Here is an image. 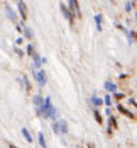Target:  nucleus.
I'll return each mask as SVG.
<instances>
[{
  "label": "nucleus",
  "instance_id": "b1692460",
  "mask_svg": "<svg viewBox=\"0 0 137 148\" xmlns=\"http://www.w3.org/2000/svg\"><path fill=\"white\" fill-rule=\"evenodd\" d=\"M15 53H17L19 56H22V55H24V49H20V48H15Z\"/></svg>",
  "mask_w": 137,
  "mask_h": 148
},
{
  "label": "nucleus",
  "instance_id": "5701e85b",
  "mask_svg": "<svg viewBox=\"0 0 137 148\" xmlns=\"http://www.w3.org/2000/svg\"><path fill=\"white\" fill-rule=\"evenodd\" d=\"M125 10H127V12L132 10V2H127V3H125Z\"/></svg>",
  "mask_w": 137,
  "mask_h": 148
},
{
  "label": "nucleus",
  "instance_id": "bb28decb",
  "mask_svg": "<svg viewBox=\"0 0 137 148\" xmlns=\"http://www.w3.org/2000/svg\"><path fill=\"white\" fill-rule=\"evenodd\" d=\"M9 148H17V147H15V145H9Z\"/></svg>",
  "mask_w": 137,
  "mask_h": 148
},
{
  "label": "nucleus",
  "instance_id": "6e6552de",
  "mask_svg": "<svg viewBox=\"0 0 137 148\" xmlns=\"http://www.w3.org/2000/svg\"><path fill=\"white\" fill-rule=\"evenodd\" d=\"M115 128H117V119L110 116V118H108V128H107V133H108V134H112Z\"/></svg>",
  "mask_w": 137,
  "mask_h": 148
},
{
  "label": "nucleus",
  "instance_id": "4be33fe9",
  "mask_svg": "<svg viewBox=\"0 0 137 148\" xmlns=\"http://www.w3.org/2000/svg\"><path fill=\"white\" fill-rule=\"evenodd\" d=\"M103 102H105L107 107H110V106H112V99H110V95H105V97H103Z\"/></svg>",
  "mask_w": 137,
  "mask_h": 148
},
{
  "label": "nucleus",
  "instance_id": "f03ea898",
  "mask_svg": "<svg viewBox=\"0 0 137 148\" xmlns=\"http://www.w3.org/2000/svg\"><path fill=\"white\" fill-rule=\"evenodd\" d=\"M32 60H34V63H32V72L41 70V66H43V63H44V58H43L39 53H36V55L32 56Z\"/></svg>",
  "mask_w": 137,
  "mask_h": 148
},
{
  "label": "nucleus",
  "instance_id": "ddd939ff",
  "mask_svg": "<svg viewBox=\"0 0 137 148\" xmlns=\"http://www.w3.org/2000/svg\"><path fill=\"white\" fill-rule=\"evenodd\" d=\"M24 38H26V39H32V38H34L32 29H30L29 26H26V24H24Z\"/></svg>",
  "mask_w": 137,
  "mask_h": 148
},
{
  "label": "nucleus",
  "instance_id": "f8f14e48",
  "mask_svg": "<svg viewBox=\"0 0 137 148\" xmlns=\"http://www.w3.org/2000/svg\"><path fill=\"white\" fill-rule=\"evenodd\" d=\"M90 104H93L95 107H100V106H103V99H100V97H97L95 94L90 97Z\"/></svg>",
  "mask_w": 137,
  "mask_h": 148
},
{
  "label": "nucleus",
  "instance_id": "2eb2a0df",
  "mask_svg": "<svg viewBox=\"0 0 137 148\" xmlns=\"http://www.w3.org/2000/svg\"><path fill=\"white\" fill-rule=\"evenodd\" d=\"M37 138H39V145H41V148H47V143H46L44 133H37Z\"/></svg>",
  "mask_w": 137,
  "mask_h": 148
},
{
  "label": "nucleus",
  "instance_id": "9d476101",
  "mask_svg": "<svg viewBox=\"0 0 137 148\" xmlns=\"http://www.w3.org/2000/svg\"><path fill=\"white\" fill-rule=\"evenodd\" d=\"M47 119H51V121H58V107L51 106V109H49V114H47Z\"/></svg>",
  "mask_w": 137,
  "mask_h": 148
},
{
  "label": "nucleus",
  "instance_id": "4468645a",
  "mask_svg": "<svg viewBox=\"0 0 137 148\" xmlns=\"http://www.w3.org/2000/svg\"><path fill=\"white\" fill-rule=\"evenodd\" d=\"M59 126H61V134H68L70 128H68V123L64 119H59Z\"/></svg>",
  "mask_w": 137,
  "mask_h": 148
},
{
  "label": "nucleus",
  "instance_id": "393cba45",
  "mask_svg": "<svg viewBox=\"0 0 137 148\" xmlns=\"http://www.w3.org/2000/svg\"><path fill=\"white\" fill-rule=\"evenodd\" d=\"M22 39H24L22 36H20V38H17V39H15V45H20V43H22Z\"/></svg>",
  "mask_w": 137,
  "mask_h": 148
},
{
  "label": "nucleus",
  "instance_id": "20e7f679",
  "mask_svg": "<svg viewBox=\"0 0 137 148\" xmlns=\"http://www.w3.org/2000/svg\"><path fill=\"white\" fill-rule=\"evenodd\" d=\"M17 5H19V12L22 15V21H26V17H27V7H26L24 0H17Z\"/></svg>",
  "mask_w": 137,
  "mask_h": 148
},
{
  "label": "nucleus",
  "instance_id": "0eeeda50",
  "mask_svg": "<svg viewBox=\"0 0 137 148\" xmlns=\"http://www.w3.org/2000/svg\"><path fill=\"white\" fill-rule=\"evenodd\" d=\"M46 102V97H43V95H39V94H36L34 95V106H36V109H39V107H43Z\"/></svg>",
  "mask_w": 137,
  "mask_h": 148
},
{
  "label": "nucleus",
  "instance_id": "423d86ee",
  "mask_svg": "<svg viewBox=\"0 0 137 148\" xmlns=\"http://www.w3.org/2000/svg\"><path fill=\"white\" fill-rule=\"evenodd\" d=\"M103 89L107 92H110V94H117V85L113 84V82H110V80H107L105 84H103Z\"/></svg>",
  "mask_w": 137,
  "mask_h": 148
},
{
  "label": "nucleus",
  "instance_id": "cd10ccee",
  "mask_svg": "<svg viewBox=\"0 0 137 148\" xmlns=\"http://www.w3.org/2000/svg\"><path fill=\"white\" fill-rule=\"evenodd\" d=\"M134 2H137V0H134Z\"/></svg>",
  "mask_w": 137,
  "mask_h": 148
},
{
  "label": "nucleus",
  "instance_id": "7ed1b4c3",
  "mask_svg": "<svg viewBox=\"0 0 137 148\" xmlns=\"http://www.w3.org/2000/svg\"><path fill=\"white\" fill-rule=\"evenodd\" d=\"M59 7H61V12H63V15H64V17H66V19H68V21L73 24V21H75V15H73V12H71V9H70L68 5H64L63 2H61Z\"/></svg>",
  "mask_w": 137,
  "mask_h": 148
},
{
  "label": "nucleus",
  "instance_id": "39448f33",
  "mask_svg": "<svg viewBox=\"0 0 137 148\" xmlns=\"http://www.w3.org/2000/svg\"><path fill=\"white\" fill-rule=\"evenodd\" d=\"M68 3H70V9H71V12L73 15H80V5H78V0H68Z\"/></svg>",
  "mask_w": 137,
  "mask_h": 148
},
{
  "label": "nucleus",
  "instance_id": "a211bd4d",
  "mask_svg": "<svg viewBox=\"0 0 137 148\" xmlns=\"http://www.w3.org/2000/svg\"><path fill=\"white\" fill-rule=\"evenodd\" d=\"M53 131L56 134H61V126H59V119L58 121H53Z\"/></svg>",
  "mask_w": 137,
  "mask_h": 148
},
{
  "label": "nucleus",
  "instance_id": "aec40b11",
  "mask_svg": "<svg viewBox=\"0 0 137 148\" xmlns=\"http://www.w3.org/2000/svg\"><path fill=\"white\" fill-rule=\"evenodd\" d=\"M26 53H27V55H29V56H34V55H36V49H34V45H27V48H26Z\"/></svg>",
  "mask_w": 137,
  "mask_h": 148
},
{
  "label": "nucleus",
  "instance_id": "6ab92c4d",
  "mask_svg": "<svg viewBox=\"0 0 137 148\" xmlns=\"http://www.w3.org/2000/svg\"><path fill=\"white\" fill-rule=\"evenodd\" d=\"M20 82H22V85H24V89H26L27 92H29V90H30V84H29V80H27V77H24V75H22V78H20Z\"/></svg>",
  "mask_w": 137,
  "mask_h": 148
},
{
  "label": "nucleus",
  "instance_id": "f3484780",
  "mask_svg": "<svg viewBox=\"0 0 137 148\" xmlns=\"http://www.w3.org/2000/svg\"><path fill=\"white\" fill-rule=\"evenodd\" d=\"M117 107H119V111H120L122 114H125V116H127V118H134V114H132V112H130V111H127V109H125V107H124V106H117Z\"/></svg>",
  "mask_w": 137,
  "mask_h": 148
},
{
  "label": "nucleus",
  "instance_id": "dca6fc26",
  "mask_svg": "<svg viewBox=\"0 0 137 148\" xmlns=\"http://www.w3.org/2000/svg\"><path fill=\"white\" fill-rule=\"evenodd\" d=\"M22 134H24L26 141H29V143H32V134L29 133V130H27V128H22Z\"/></svg>",
  "mask_w": 137,
  "mask_h": 148
},
{
  "label": "nucleus",
  "instance_id": "a878e982",
  "mask_svg": "<svg viewBox=\"0 0 137 148\" xmlns=\"http://www.w3.org/2000/svg\"><path fill=\"white\" fill-rule=\"evenodd\" d=\"M113 95H115V99H122L124 97V94H113Z\"/></svg>",
  "mask_w": 137,
  "mask_h": 148
},
{
  "label": "nucleus",
  "instance_id": "9b49d317",
  "mask_svg": "<svg viewBox=\"0 0 137 148\" xmlns=\"http://www.w3.org/2000/svg\"><path fill=\"white\" fill-rule=\"evenodd\" d=\"M5 14H7V17H9L12 22H17V15H15V12L9 7V5H5Z\"/></svg>",
  "mask_w": 137,
  "mask_h": 148
},
{
  "label": "nucleus",
  "instance_id": "1a4fd4ad",
  "mask_svg": "<svg viewBox=\"0 0 137 148\" xmlns=\"http://www.w3.org/2000/svg\"><path fill=\"white\" fill-rule=\"evenodd\" d=\"M93 21L97 24V31H102V27H103V17H102V14H97L93 17Z\"/></svg>",
  "mask_w": 137,
  "mask_h": 148
},
{
  "label": "nucleus",
  "instance_id": "f257e3e1",
  "mask_svg": "<svg viewBox=\"0 0 137 148\" xmlns=\"http://www.w3.org/2000/svg\"><path fill=\"white\" fill-rule=\"evenodd\" d=\"M34 80L37 82L39 87H44L47 84V75H46L44 70H37V72H34Z\"/></svg>",
  "mask_w": 137,
  "mask_h": 148
},
{
  "label": "nucleus",
  "instance_id": "412c9836",
  "mask_svg": "<svg viewBox=\"0 0 137 148\" xmlns=\"http://www.w3.org/2000/svg\"><path fill=\"white\" fill-rule=\"evenodd\" d=\"M93 116H95V119H97V123H98V124H103V119H102V114H100L98 111H93Z\"/></svg>",
  "mask_w": 137,
  "mask_h": 148
}]
</instances>
